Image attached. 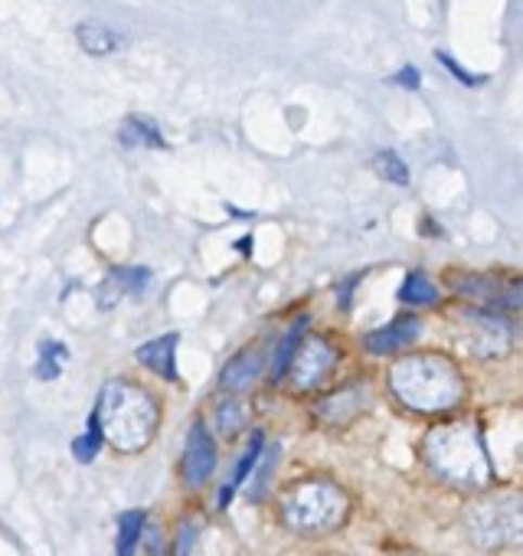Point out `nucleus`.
I'll return each instance as SVG.
<instances>
[{
	"mask_svg": "<svg viewBox=\"0 0 523 556\" xmlns=\"http://www.w3.org/2000/svg\"><path fill=\"white\" fill-rule=\"evenodd\" d=\"M92 419L102 432V442H109L118 452H144L157 435L154 400L141 387L125 380L105 383Z\"/></svg>",
	"mask_w": 523,
	"mask_h": 556,
	"instance_id": "obj_1",
	"label": "nucleus"
},
{
	"mask_svg": "<svg viewBox=\"0 0 523 556\" xmlns=\"http://www.w3.org/2000/svg\"><path fill=\"white\" fill-rule=\"evenodd\" d=\"M390 390L403 406L416 413H445L461 403L464 380L451 361L438 354H412L393 364Z\"/></svg>",
	"mask_w": 523,
	"mask_h": 556,
	"instance_id": "obj_2",
	"label": "nucleus"
},
{
	"mask_svg": "<svg viewBox=\"0 0 523 556\" xmlns=\"http://www.w3.org/2000/svg\"><path fill=\"white\" fill-rule=\"evenodd\" d=\"M429 468L461 488H484L490 481V458L484 452L481 432L471 422L438 426L425 439Z\"/></svg>",
	"mask_w": 523,
	"mask_h": 556,
	"instance_id": "obj_3",
	"label": "nucleus"
},
{
	"mask_svg": "<svg viewBox=\"0 0 523 556\" xmlns=\"http://www.w3.org/2000/svg\"><path fill=\"white\" fill-rule=\"evenodd\" d=\"M282 517L298 533H328L347 517V494L328 478H308L289 488Z\"/></svg>",
	"mask_w": 523,
	"mask_h": 556,
	"instance_id": "obj_4",
	"label": "nucleus"
},
{
	"mask_svg": "<svg viewBox=\"0 0 523 556\" xmlns=\"http://www.w3.org/2000/svg\"><path fill=\"white\" fill-rule=\"evenodd\" d=\"M468 530L487 549H494V546H516L520 536H523L520 501L513 494L481 501L474 510H468Z\"/></svg>",
	"mask_w": 523,
	"mask_h": 556,
	"instance_id": "obj_5",
	"label": "nucleus"
},
{
	"mask_svg": "<svg viewBox=\"0 0 523 556\" xmlns=\"http://www.w3.org/2000/svg\"><path fill=\"white\" fill-rule=\"evenodd\" d=\"M464 325V348L477 357H503L513 344V331L500 315L490 312H468L461 315Z\"/></svg>",
	"mask_w": 523,
	"mask_h": 556,
	"instance_id": "obj_6",
	"label": "nucleus"
},
{
	"mask_svg": "<svg viewBox=\"0 0 523 556\" xmlns=\"http://www.w3.org/2000/svg\"><path fill=\"white\" fill-rule=\"evenodd\" d=\"M334 364H337V351H334L324 338H308V341L295 351V357H292V364H289L292 387L302 390V393L321 387V383L331 377Z\"/></svg>",
	"mask_w": 523,
	"mask_h": 556,
	"instance_id": "obj_7",
	"label": "nucleus"
},
{
	"mask_svg": "<svg viewBox=\"0 0 523 556\" xmlns=\"http://www.w3.org/2000/svg\"><path fill=\"white\" fill-rule=\"evenodd\" d=\"M213 465H216V448H213L209 429L203 422H193L187 435V448H183V465H180L183 481L190 488H203L213 475Z\"/></svg>",
	"mask_w": 523,
	"mask_h": 556,
	"instance_id": "obj_8",
	"label": "nucleus"
},
{
	"mask_svg": "<svg viewBox=\"0 0 523 556\" xmlns=\"http://www.w3.org/2000/svg\"><path fill=\"white\" fill-rule=\"evenodd\" d=\"M419 334H422V321L412 318V315H399V318H393V325L367 334L363 344H367L370 354H393V351L409 348L412 341H419Z\"/></svg>",
	"mask_w": 523,
	"mask_h": 556,
	"instance_id": "obj_9",
	"label": "nucleus"
},
{
	"mask_svg": "<svg viewBox=\"0 0 523 556\" xmlns=\"http://www.w3.org/2000/svg\"><path fill=\"white\" fill-rule=\"evenodd\" d=\"M151 282V271L148 268H128V265H118L109 271V278L102 282V295H99V305L102 308H112L122 295H141Z\"/></svg>",
	"mask_w": 523,
	"mask_h": 556,
	"instance_id": "obj_10",
	"label": "nucleus"
},
{
	"mask_svg": "<svg viewBox=\"0 0 523 556\" xmlns=\"http://www.w3.org/2000/svg\"><path fill=\"white\" fill-rule=\"evenodd\" d=\"M174 357H177V334H164V338H154L144 348H138V361L170 383H177V361Z\"/></svg>",
	"mask_w": 523,
	"mask_h": 556,
	"instance_id": "obj_11",
	"label": "nucleus"
},
{
	"mask_svg": "<svg viewBox=\"0 0 523 556\" xmlns=\"http://www.w3.org/2000/svg\"><path fill=\"white\" fill-rule=\"evenodd\" d=\"M367 396H370V393H367L360 383H354V387H347V390H341V393L328 396V400L318 406V416H324L328 422H350L354 416H360V413H363Z\"/></svg>",
	"mask_w": 523,
	"mask_h": 556,
	"instance_id": "obj_12",
	"label": "nucleus"
},
{
	"mask_svg": "<svg viewBox=\"0 0 523 556\" xmlns=\"http://www.w3.org/2000/svg\"><path fill=\"white\" fill-rule=\"evenodd\" d=\"M258 374H262V357H258V351L245 348V351H239V354L226 364V370H222V387L232 390V393H242V390H248V387L258 380Z\"/></svg>",
	"mask_w": 523,
	"mask_h": 556,
	"instance_id": "obj_13",
	"label": "nucleus"
},
{
	"mask_svg": "<svg viewBox=\"0 0 523 556\" xmlns=\"http://www.w3.org/2000/svg\"><path fill=\"white\" fill-rule=\"evenodd\" d=\"M76 40H79V47H82L86 53H92V56H109V53H115V50L125 47V37H122L118 30H112V27H105V24H95V21L79 24V27H76Z\"/></svg>",
	"mask_w": 523,
	"mask_h": 556,
	"instance_id": "obj_14",
	"label": "nucleus"
},
{
	"mask_svg": "<svg viewBox=\"0 0 523 556\" xmlns=\"http://www.w3.org/2000/svg\"><path fill=\"white\" fill-rule=\"evenodd\" d=\"M262 448H266V435L262 432H255L252 439H248V445H245V452H242V458L235 462V468H232V475H229V481L222 484V491H219V507H226L229 501H232V494L245 484V478H248V471L255 468V462H258V455H262Z\"/></svg>",
	"mask_w": 523,
	"mask_h": 556,
	"instance_id": "obj_15",
	"label": "nucleus"
},
{
	"mask_svg": "<svg viewBox=\"0 0 523 556\" xmlns=\"http://www.w3.org/2000/svg\"><path fill=\"white\" fill-rule=\"evenodd\" d=\"M118 141L125 148H164V138H161V128L148 118V115H131L125 118L122 131H118Z\"/></svg>",
	"mask_w": 523,
	"mask_h": 556,
	"instance_id": "obj_16",
	"label": "nucleus"
},
{
	"mask_svg": "<svg viewBox=\"0 0 523 556\" xmlns=\"http://www.w3.org/2000/svg\"><path fill=\"white\" fill-rule=\"evenodd\" d=\"M399 302H406V305H435L438 302V289L429 282L425 271H409L403 289H399Z\"/></svg>",
	"mask_w": 523,
	"mask_h": 556,
	"instance_id": "obj_17",
	"label": "nucleus"
},
{
	"mask_svg": "<svg viewBox=\"0 0 523 556\" xmlns=\"http://www.w3.org/2000/svg\"><path fill=\"white\" fill-rule=\"evenodd\" d=\"M141 533H144V510H125L118 520V553L115 556H135Z\"/></svg>",
	"mask_w": 523,
	"mask_h": 556,
	"instance_id": "obj_18",
	"label": "nucleus"
},
{
	"mask_svg": "<svg viewBox=\"0 0 523 556\" xmlns=\"http://www.w3.org/2000/svg\"><path fill=\"white\" fill-rule=\"evenodd\" d=\"M305 325H308V318H298V321L289 328V334L282 338L279 351H276V364H272V377H276V380H282V377L289 374V364H292V357H295V351H298V344H302Z\"/></svg>",
	"mask_w": 523,
	"mask_h": 556,
	"instance_id": "obj_19",
	"label": "nucleus"
},
{
	"mask_svg": "<svg viewBox=\"0 0 523 556\" xmlns=\"http://www.w3.org/2000/svg\"><path fill=\"white\" fill-rule=\"evenodd\" d=\"M66 364V348L60 341H40V361H37V377L40 380H56Z\"/></svg>",
	"mask_w": 523,
	"mask_h": 556,
	"instance_id": "obj_20",
	"label": "nucleus"
},
{
	"mask_svg": "<svg viewBox=\"0 0 523 556\" xmlns=\"http://www.w3.org/2000/svg\"><path fill=\"white\" fill-rule=\"evenodd\" d=\"M373 167H377V174H380L383 180H390V184H396V187H406V184H409V170H406L403 157L393 154V151H380V154L373 157Z\"/></svg>",
	"mask_w": 523,
	"mask_h": 556,
	"instance_id": "obj_21",
	"label": "nucleus"
},
{
	"mask_svg": "<svg viewBox=\"0 0 523 556\" xmlns=\"http://www.w3.org/2000/svg\"><path fill=\"white\" fill-rule=\"evenodd\" d=\"M216 419H219V429H222V435H235V432L242 429V422H245V409H242V403L232 396V400H226V403L219 406Z\"/></svg>",
	"mask_w": 523,
	"mask_h": 556,
	"instance_id": "obj_22",
	"label": "nucleus"
},
{
	"mask_svg": "<svg viewBox=\"0 0 523 556\" xmlns=\"http://www.w3.org/2000/svg\"><path fill=\"white\" fill-rule=\"evenodd\" d=\"M99 448H102V432H99L95 419H89V432L73 442V455H76V462H92Z\"/></svg>",
	"mask_w": 523,
	"mask_h": 556,
	"instance_id": "obj_23",
	"label": "nucleus"
},
{
	"mask_svg": "<svg viewBox=\"0 0 523 556\" xmlns=\"http://www.w3.org/2000/svg\"><path fill=\"white\" fill-rule=\"evenodd\" d=\"M193 546H196V523L183 520L180 533H177V543H174V556H193Z\"/></svg>",
	"mask_w": 523,
	"mask_h": 556,
	"instance_id": "obj_24",
	"label": "nucleus"
},
{
	"mask_svg": "<svg viewBox=\"0 0 523 556\" xmlns=\"http://www.w3.org/2000/svg\"><path fill=\"white\" fill-rule=\"evenodd\" d=\"M435 60H438V63H442V66H445V70H448V73H451L455 79H461L464 86H481V83H484L481 76H471V73H464V70H461V66H458V63H455V60H451L448 53H442V50L435 53Z\"/></svg>",
	"mask_w": 523,
	"mask_h": 556,
	"instance_id": "obj_25",
	"label": "nucleus"
},
{
	"mask_svg": "<svg viewBox=\"0 0 523 556\" xmlns=\"http://www.w3.org/2000/svg\"><path fill=\"white\" fill-rule=\"evenodd\" d=\"M390 83H393V86H403V89H419V86H422V76H419L416 66H403V73H396Z\"/></svg>",
	"mask_w": 523,
	"mask_h": 556,
	"instance_id": "obj_26",
	"label": "nucleus"
},
{
	"mask_svg": "<svg viewBox=\"0 0 523 556\" xmlns=\"http://www.w3.org/2000/svg\"><path fill=\"white\" fill-rule=\"evenodd\" d=\"M360 278H363V271H357V275H350L347 278V286L337 292V302H341V308H350V295H354V286L360 282Z\"/></svg>",
	"mask_w": 523,
	"mask_h": 556,
	"instance_id": "obj_27",
	"label": "nucleus"
},
{
	"mask_svg": "<svg viewBox=\"0 0 523 556\" xmlns=\"http://www.w3.org/2000/svg\"><path fill=\"white\" fill-rule=\"evenodd\" d=\"M331 556H341V553H331Z\"/></svg>",
	"mask_w": 523,
	"mask_h": 556,
	"instance_id": "obj_28",
	"label": "nucleus"
}]
</instances>
